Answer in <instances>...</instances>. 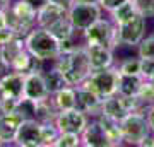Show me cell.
Masks as SVG:
<instances>
[{"label": "cell", "mask_w": 154, "mask_h": 147, "mask_svg": "<svg viewBox=\"0 0 154 147\" xmlns=\"http://www.w3.org/2000/svg\"><path fill=\"white\" fill-rule=\"evenodd\" d=\"M53 67H57L63 74L70 86H81L93 72L84 43L70 51H60L58 57L53 60Z\"/></svg>", "instance_id": "obj_1"}, {"label": "cell", "mask_w": 154, "mask_h": 147, "mask_svg": "<svg viewBox=\"0 0 154 147\" xmlns=\"http://www.w3.org/2000/svg\"><path fill=\"white\" fill-rule=\"evenodd\" d=\"M36 14L38 4L33 0H12L7 9V27L19 38H26L36 27Z\"/></svg>", "instance_id": "obj_2"}, {"label": "cell", "mask_w": 154, "mask_h": 147, "mask_svg": "<svg viewBox=\"0 0 154 147\" xmlns=\"http://www.w3.org/2000/svg\"><path fill=\"white\" fill-rule=\"evenodd\" d=\"M26 48L41 60H55L60 53V41L50 33L48 29L36 26L31 33L24 38Z\"/></svg>", "instance_id": "obj_3"}, {"label": "cell", "mask_w": 154, "mask_h": 147, "mask_svg": "<svg viewBox=\"0 0 154 147\" xmlns=\"http://www.w3.org/2000/svg\"><path fill=\"white\" fill-rule=\"evenodd\" d=\"M123 144L127 145H140V142L151 133V125L147 120V113L132 111L120 121Z\"/></svg>", "instance_id": "obj_4"}, {"label": "cell", "mask_w": 154, "mask_h": 147, "mask_svg": "<svg viewBox=\"0 0 154 147\" xmlns=\"http://www.w3.org/2000/svg\"><path fill=\"white\" fill-rule=\"evenodd\" d=\"M82 43L86 46L91 44H105L115 50L118 46L116 43V24L111 19L99 17L98 21L91 24L88 29L82 31Z\"/></svg>", "instance_id": "obj_5"}, {"label": "cell", "mask_w": 154, "mask_h": 147, "mask_svg": "<svg viewBox=\"0 0 154 147\" xmlns=\"http://www.w3.org/2000/svg\"><path fill=\"white\" fill-rule=\"evenodd\" d=\"M81 86L91 89L93 93H96L103 99L113 96V94H116V87H118V69L110 67V69H103V70H93Z\"/></svg>", "instance_id": "obj_6"}, {"label": "cell", "mask_w": 154, "mask_h": 147, "mask_svg": "<svg viewBox=\"0 0 154 147\" xmlns=\"http://www.w3.org/2000/svg\"><path fill=\"white\" fill-rule=\"evenodd\" d=\"M146 31H147V19L137 14L130 21L116 26V43L118 46H130V48L135 46L137 48V44L146 36Z\"/></svg>", "instance_id": "obj_7"}, {"label": "cell", "mask_w": 154, "mask_h": 147, "mask_svg": "<svg viewBox=\"0 0 154 147\" xmlns=\"http://www.w3.org/2000/svg\"><path fill=\"white\" fill-rule=\"evenodd\" d=\"M132 111H140V104L137 98H128V96H122V94H113L103 99V106H101V113L110 116L116 121H122L128 113Z\"/></svg>", "instance_id": "obj_8"}, {"label": "cell", "mask_w": 154, "mask_h": 147, "mask_svg": "<svg viewBox=\"0 0 154 147\" xmlns=\"http://www.w3.org/2000/svg\"><path fill=\"white\" fill-rule=\"evenodd\" d=\"M69 17L75 31L82 33L99 17H103V9L99 7V4H72L69 9Z\"/></svg>", "instance_id": "obj_9"}, {"label": "cell", "mask_w": 154, "mask_h": 147, "mask_svg": "<svg viewBox=\"0 0 154 147\" xmlns=\"http://www.w3.org/2000/svg\"><path fill=\"white\" fill-rule=\"evenodd\" d=\"M14 145L17 147H43L41 139V123L34 118L22 120L17 128Z\"/></svg>", "instance_id": "obj_10"}, {"label": "cell", "mask_w": 154, "mask_h": 147, "mask_svg": "<svg viewBox=\"0 0 154 147\" xmlns=\"http://www.w3.org/2000/svg\"><path fill=\"white\" fill-rule=\"evenodd\" d=\"M89 116L82 113L79 108H70L58 111L55 118V125L60 132H70V133H82L84 127L88 125Z\"/></svg>", "instance_id": "obj_11"}, {"label": "cell", "mask_w": 154, "mask_h": 147, "mask_svg": "<svg viewBox=\"0 0 154 147\" xmlns=\"http://www.w3.org/2000/svg\"><path fill=\"white\" fill-rule=\"evenodd\" d=\"M24 77H26V74H21L16 70L5 72L0 77V98H24Z\"/></svg>", "instance_id": "obj_12"}, {"label": "cell", "mask_w": 154, "mask_h": 147, "mask_svg": "<svg viewBox=\"0 0 154 147\" xmlns=\"http://www.w3.org/2000/svg\"><path fill=\"white\" fill-rule=\"evenodd\" d=\"M81 144L84 147H111L110 139L98 118H89L88 125L81 133Z\"/></svg>", "instance_id": "obj_13"}, {"label": "cell", "mask_w": 154, "mask_h": 147, "mask_svg": "<svg viewBox=\"0 0 154 147\" xmlns=\"http://www.w3.org/2000/svg\"><path fill=\"white\" fill-rule=\"evenodd\" d=\"M75 93H77L75 108H79L82 113H86L89 118H96V116L101 115L103 98H99L96 93H93L91 89L84 86H75Z\"/></svg>", "instance_id": "obj_14"}, {"label": "cell", "mask_w": 154, "mask_h": 147, "mask_svg": "<svg viewBox=\"0 0 154 147\" xmlns=\"http://www.w3.org/2000/svg\"><path fill=\"white\" fill-rule=\"evenodd\" d=\"M88 51V58L91 63L93 70H103V69H110L115 63V55H113V48L105 46V44H91L86 46Z\"/></svg>", "instance_id": "obj_15"}, {"label": "cell", "mask_w": 154, "mask_h": 147, "mask_svg": "<svg viewBox=\"0 0 154 147\" xmlns=\"http://www.w3.org/2000/svg\"><path fill=\"white\" fill-rule=\"evenodd\" d=\"M50 96L48 87L45 84L43 72H31L24 77V98L31 101H39V99Z\"/></svg>", "instance_id": "obj_16"}, {"label": "cell", "mask_w": 154, "mask_h": 147, "mask_svg": "<svg viewBox=\"0 0 154 147\" xmlns=\"http://www.w3.org/2000/svg\"><path fill=\"white\" fill-rule=\"evenodd\" d=\"M67 14H69V9H63V7L57 5V4H51V2L43 0V4H39V5H38L36 26L48 29L53 22H57L60 17L67 16Z\"/></svg>", "instance_id": "obj_17"}, {"label": "cell", "mask_w": 154, "mask_h": 147, "mask_svg": "<svg viewBox=\"0 0 154 147\" xmlns=\"http://www.w3.org/2000/svg\"><path fill=\"white\" fill-rule=\"evenodd\" d=\"M21 121L22 116L16 111L0 115V142L4 145H14V139H16Z\"/></svg>", "instance_id": "obj_18"}, {"label": "cell", "mask_w": 154, "mask_h": 147, "mask_svg": "<svg viewBox=\"0 0 154 147\" xmlns=\"http://www.w3.org/2000/svg\"><path fill=\"white\" fill-rule=\"evenodd\" d=\"M58 109H57L51 94L46 98L34 101V120H38L39 123H48V121H55Z\"/></svg>", "instance_id": "obj_19"}, {"label": "cell", "mask_w": 154, "mask_h": 147, "mask_svg": "<svg viewBox=\"0 0 154 147\" xmlns=\"http://www.w3.org/2000/svg\"><path fill=\"white\" fill-rule=\"evenodd\" d=\"M144 77L142 75H130V74H120L118 72V87L116 93L122 96H128V98H135L139 94V89L142 86Z\"/></svg>", "instance_id": "obj_20"}, {"label": "cell", "mask_w": 154, "mask_h": 147, "mask_svg": "<svg viewBox=\"0 0 154 147\" xmlns=\"http://www.w3.org/2000/svg\"><path fill=\"white\" fill-rule=\"evenodd\" d=\"M24 50H26L24 38H19V36H14L11 41H7L5 44H2V46H0V57H2L4 63L9 67V70H11L14 60H16Z\"/></svg>", "instance_id": "obj_21"}, {"label": "cell", "mask_w": 154, "mask_h": 147, "mask_svg": "<svg viewBox=\"0 0 154 147\" xmlns=\"http://www.w3.org/2000/svg\"><path fill=\"white\" fill-rule=\"evenodd\" d=\"M99 120V123L103 125V128H105L106 135H108V139H110V144L111 147H116V145H123V135H122V128H120V121L113 120V118H110V116H106V115H99V116H96Z\"/></svg>", "instance_id": "obj_22"}, {"label": "cell", "mask_w": 154, "mask_h": 147, "mask_svg": "<svg viewBox=\"0 0 154 147\" xmlns=\"http://www.w3.org/2000/svg\"><path fill=\"white\" fill-rule=\"evenodd\" d=\"M48 31L53 34L58 41H65V39L75 38V33H77L74 24H72V21H70V17H69V14L60 17L57 22H53V24L48 27Z\"/></svg>", "instance_id": "obj_23"}, {"label": "cell", "mask_w": 154, "mask_h": 147, "mask_svg": "<svg viewBox=\"0 0 154 147\" xmlns=\"http://www.w3.org/2000/svg\"><path fill=\"white\" fill-rule=\"evenodd\" d=\"M51 98H53V103H55V106H57V109H58V111L75 108V104H77L75 86L63 87V89H60L58 93L51 94Z\"/></svg>", "instance_id": "obj_24"}, {"label": "cell", "mask_w": 154, "mask_h": 147, "mask_svg": "<svg viewBox=\"0 0 154 147\" xmlns=\"http://www.w3.org/2000/svg\"><path fill=\"white\" fill-rule=\"evenodd\" d=\"M43 79H45V84L48 87L50 94H55V93H58L60 89L70 86V84L67 82V79L63 77V74H62L57 67H51L50 70H43Z\"/></svg>", "instance_id": "obj_25"}, {"label": "cell", "mask_w": 154, "mask_h": 147, "mask_svg": "<svg viewBox=\"0 0 154 147\" xmlns=\"http://www.w3.org/2000/svg\"><path fill=\"white\" fill-rule=\"evenodd\" d=\"M108 14H110L111 21L118 26V24H123V22L130 21L132 17L137 16L139 12H137V9H135L132 0H125L123 4H120L118 7H115V9H113L111 12H108Z\"/></svg>", "instance_id": "obj_26"}, {"label": "cell", "mask_w": 154, "mask_h": 147, "mask_svg": "<svg viewBox=\"0 0 154 147\" xmlns=\"http://www.w3.org/2000/svg\"><path fill=\"white\" fill-rule=\"evenodd\" d=\"M135 98H137L139 104H140L142 113H147L149 108L154 106V82L149 81V79H144L142 86L139 89V94Z\"/></svg>", "instance_id": "obj_27"}, {"label": "cell", "mask_w": 154, "mask_h": 147, "mask_svg": "<svg viewBox=\"0 0 154 147\" xmlns=\"http://www.w3.org/2000/svg\"><path fill=\"white\" fill-rule=\"evenodd\" d=\"M120 74H130V75H140V58L139 57H127L116 67Z\"/></svg>", "instance_id": "obj_28"}, {"label": "cell", "mask_w": 154, "mask_h": 147, "mask_svg": "<svg viewBox=\"0 0 154 147\" xmlns=\"http://www.w3.org/2000/svg\"><path fill=\"white\" fill-rule=\"evenodd\" d=\"M60 130L57 128L55 121H48V123H41V139H43V147H53V142L57 140Z\"/></svg>", "instance_id": "obj_29"}, {"label": "cell", "mask_w": 154, "mask_h": 147, "mask_svg": "<svg viewBox=\"0 0 154 147\" xmlns=\"http://www.w3.org/2000/svg\"><path fill=\"white\" fill-rule=\"evenodd\" d=\"M81 144V135L79 133H70V132H60L57 140L53 142V147H79Z\"/></svg>", "instance_id": "obj_30"}, {"label": "cell", "mask_w": 154, "mask_h": 147, "mask_svg": "<svg viewBox=\"0 0 154 147\" xmlns=\"http://www.w3.org/2000/svg\"><path fill=\"white\" fill-rule=\"evenodd\" d=\"M139 58H154V33L144 36V39L137 44Z\"/></svg>", "instance_id": "obj_31"}, {"label": "cell", "mask_w": 154, "mask_h": 147, "mask_svg": "<svg viewBox=\"0 0 154 147\" xmlns=\"http://www.w3.org/2000/svg\"><path fill=\"white\" fill-rule=\"evenodd\" d=\"M137 12L146 19H152L154 17V0H132Z\"/></svg>", "instance_id": "obj_32"}, {"label": "cell", "mask_w": 154, "mask_h": 147, "mask_svg": "<svg viewBox=\"0 0 154 147\" xmlns=\"http://www.w3.org/2000/svg\"><path fill=\"white\" fill-rule=\"evenodd\" d=\"M154 74V58H140V75L151 79Z\"/></svg>", "instance_id": "obj_33"}, {"label": "cell", "mask_w": 154, "mask_h": 147, "mask_svg": "<svg viewBox=\"0 0 154 147\" xmlns=\"http://www.w3.org/2000/svg\"><path fill=\"white\" fill-rule=\"evenodd\" d=\"M125 0H99V7L105 12H111L115 7H118L120 4H123Z\"/></svg>", "instance_id": "obj_34"}, {"label": "cell", "mask_w": 154, "mask_h": 147, "mask_svg": "<svg viewBox=\"0 0 154 147\" xmlns=\"http://www.w3.org/2000/svg\"><path fill=\"white\" fill-rule=\"evenodd\" d=\"M140 147H154V132H151V133L140 142Z\"/></svg>", "instance_id": "obj_35"}, {"label": "cell", "mask_w": 154, "mask_h": 147, "mask_svg": "<svg viewBox=\"0 0 154 147\" xmlns=\"http://www.w3.org/2000/svg\"><path fill=\"white\" fill-rule=\"evenodd\" d=\"M46 2H51V4H57V5L63 7V9H70V5L74 4V0H46Z\"/></svg>", "instance_id": "obj_36"}, {"label": "cell", "mask_w": 154, "mask_h": 147, "mask_svg": "<svg viewBox=\"0 0 154 147\" xmlns=\"http://www.w3.org/2000/svg\"><path fill=\"white\" fill-rule=\"evenodd\" d=\"M147 120H149V125H151V132H154V106H152V108H149Z\"/></svg>", "instance_id": "obj_37"}, {"label": "cell", "mask_w": 154, "mask_h": 147, "mask_svg": "<svg viewBox=\"0 0 154 147\" xmlns=\"http://www.w3.org/2000/svg\"><path fill=\"white\" fill-rule=\"evenodd\" d=\"M7 27V11H0V29Z\"/></svg>", "instance_id": "obj_38"}, {"label": "cell", "mask_w": 154, "mask_h": 147, "mask_svg": "<svg viewBox=\"0 0 154 147\" xmlns=\"http://www.w3.org/2000/svg\"><path fill=\"white\" fill-rule=\"evenodd\" d=\"M12 0H0V11H7L11 7Z\"/></svg>", "instance_id": "obj_39"}, {"label": "cell", "mask_w": 154, "mask_h": 147, "mask_svg": "<svg viewBox=\"0 0 154 147\" xmlns=\"http://www.w3.org/2000/svg\"><path fill=\"white\" fill-rule=\"evenodd\" d=\"M5 72H9V67H7L5 63H4V60H2V57H0V77L4 75Z\"/></svg>", "instance_id": "obj_40"}, {"label": "cell", "mask_w": 154, "mask_h": 147, "mask_svg": "<svg viewBox=\"0 0 154 147\" xmlns=\"http://www.w3.org/2000/svg\"><path fill=\"white\" fill-rule=\"evenodd\" d=\"M74 4H99V0H74Z\"/></svg>", "instance_id": "obj_41"}, {"label": "cell", "mask_w": 154, "mask_h": 147, "mask_svg": "<svg viewBox=\"0 0 154 147\" xmlns=\"http://www.w3.org/2000/svg\"><path fill=\"white\" fill-rule=\"evenodd\" d=\"M149 81H152V82H154V74H152V77H151V79H149Z\"/></svg>", "instance_id": "obj_42"}, {"label": "cell", "mask_w": 154, "mask_h": 147, "mask_svg": "<svg viewBox=\"0 0 154 147\" xmlns=\"http://www.w3.org/2000/svg\"><path fill=\"white\" fill-rule=\"evenodd\" d=\"M2 145H4V144H2V142H0V147H2Z\"/></svg>", "instance_id": "obj_43"}, {"label": "cell", "mask_w": 154, "mask_h": 147, "mask_svg": "<svg viewBox=\"0 0 154 147\" xmlns=\"http://www.w3.org/2000/svg\"><path fill=\"white\" fill-rule=\"evenodd\" d=\"M33 2H36V0H33Z\"/></svg>", "instance_id": "obj_44"}]
</instances>
